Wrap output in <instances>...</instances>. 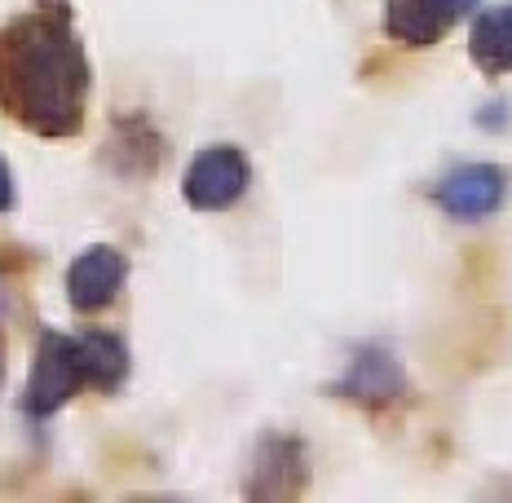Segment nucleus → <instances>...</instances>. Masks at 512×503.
<instances>
[{"label": "nucleus", "mask_w": 512, "mask_h": 503, "mask_svg": "<svg viewBox=\"0 0 512 503\" xmlns=\"http://www.w3.org/2000/svg\"><path fill=\"white\" fill-rule=\"evenodd\" d=\"M384 31H389L393 40H402V45L424 49V45H437V40L451 31V23H446L442 14H433L424 0H393L389 18H384Z\"/></svg>", "instance_id": "0eeeda50"}, {"label": "nucleus", "mask_w": 512, "mask_h": 503, "mask_svg": "<svg viewBox=\"0 0 512 503\" xmlns=\"http://www.w3.org/2000/svg\"><path fill=\"white\" fill-rule=\"evenodd\" d=\"M181 190H186L190 208H199V212L230 208V203H239L243 190H248V159L239 155V146H208V151L190 164Z\"/></svg>", "instance_id": "7ed1b4c3"}, {"label": "nucleus", "mask_w": 512, "mask_h": 503, "mask_svg": "<svg viewBox=\"0 0 512 503\" xmlns=\"http://www.w3.org/2000/svg\"><path fill=\"white\" fill-rule=\"evenodd\" d=\"M89 62L71 9L36 5L0 31V111L45 137H71L84 124Z\"/></svg>", "instance_id": "f257e3e1"}, {"label": "nucleus", "mask_w": 512, "mask_h": 503, "mask_svg": "<svg viewBox=\"0 0 512 503\" xmlns=\"http://www.w3.org/2000/svg\"><path fill=\"white\" fill-rule=\"evenodd\" d=\"M9 203H14V186H9V168L0 164V212H5Z\"/></svg>", "instance_id": "1a4fd4ad"}, {"label": "nucleus", "mask_w": 512, "mask_h": 503, "mask_svg": "<svg viewBox=\"0 0 512 503\" xmlns=\"http://www.w3.org/2000/svg\"><path fill=\"white\" fill-rule=\"evenodd\" d=\"M504 195H508V177L490 164H468V168L451 173L442 186H437V203L460 221L490 217V212L504 203Z\"/></svg>", "instance_id": "39448f33"}, {"label": "nucleus", "mask_w": 512, "mask_h": 503, "mask_svg": "<svg viewBox=\"0 0 512 503\" xmlns=\"http://www.w3.org/2000/svg\"><path fill=\"white\" fill-rule=\"evenodd\" d=\"M424 5H429L433 14H442L446 23H460L464 14H473V5H477V0H424Z\"/></svg>", "instance_id": "6e6552de"}, {"label": "nucleus", "mask_w": 512, "mask_h": 503, "mask_svg": "<svg viewBox=\"0 0 512 503\" xmlns=\"http://www.w3.org/2000/svg\"><path fill=\"white\" fill-rule=\"evenodd\" d=\"M128 371V349L111 331H84V336H58L45 331L36 345V362L23 389L31 415H53L80 389H115Z\"/></svg>", "instance_id": "f03ea898"}, {"label": "nucleus", "mask_w": 512, "mask_h": 503, "mask_svg": "<svg viewBox=\"0 0 512 503\" xmlns=\"http://www.w3.org/2000/svg\"><path fill=\"white\" fill-rule=\"evenodd\" d=\"M124 256L120 248H111V243H98V248L80 252L76 265L67 270V296L71 305L80 309V314H98V309H106L115 301V292L124 287Z\"/></svg>", "instance_id": "20e7f679"}, {"label": "nucleus", "mask_w": 512, "mask_h": 503, "mask_svg": "<svg viewBox=\"0 0 512 503\" xmlns=\"http://www.w3.org/2000/svg\"><path fill=\"white\" fill-rule=\"evenodd\" d=\"M468 53H473V62L486 71V76H504V71H512V5H490L477 14Z\"/></svg>", "instance_id": "423d86ee"}]
</instances>
